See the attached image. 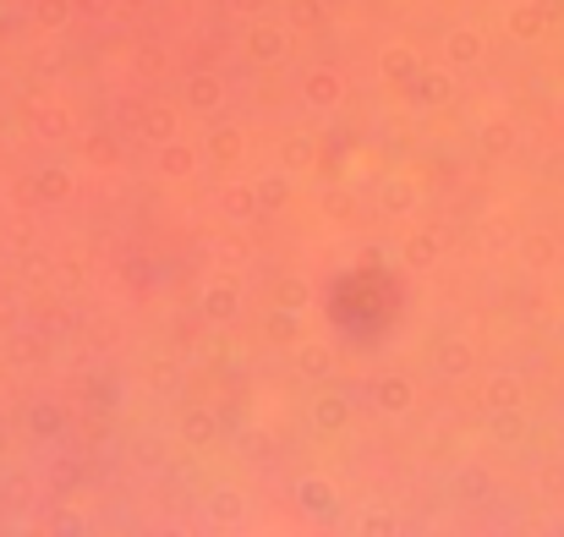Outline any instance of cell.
I'll list each match as a JSON object with an SVG mask.
<instances>
[{
  "mask_svg": "<svg viewBox=\"0 0 564 537\" xmlns=\"http://www.w3.org/2000/svg\"><path fill=\"white\" fill-rule=\"evenodd\" d=\"M296 50V28L285 17H252L247 33H241V55L252 66H285Z\"/></svg>",
  "mask_w": 564,
  "mask_h": 537,
  "instance_id": "obj_1",
  "label": "cell"
},
{
  "mask_svg": "<svg viewBox=\"0 0 564 537\" xmlns=\"http://www.w3.org/2000/svg\"><path fill=\"white\" fill-rule=\"evenodd\" d=\"M291 500H296V511L307 516V522H340V488L324 477V472H302L296 483H291Z\"/></svg>",
  "mask_w": 564,
  "mask_h": 537,
  "instance_id": "obj_2",
  "label": "cell"
},
{
  "mask_svg": "<svg viewBox=\"0 0 564 537\" xmlns=\"http://www.w3.org/2000/svg\"><path fill=\"white\" fill-rule=\"evenodd\" d=\"M241 308H247V297H241V280H236V275H214V280L203 286V297H197V313H203L208 324H236Z\"/></svg>",
  "mask_w": 564,
  "mask_h": 537,
  "instance_id": "obj_3",
  "label": "cell"
},
{
  "mask_svg": "<svg viewBox=\"0 0 564 537\" xmlns=\"http://www.w3.org/2000/svg\"><path fill=\"white\" fill-rule=\"evenodd\" d=\"M225 99H230V88H225L219 72H187V83H182V110H187V116L214 121V116L225 110Z\"/></svg>",
  "mask_w": 564,
  "mask_h": 537,
  "instance_id": "obj_4",
  "label": "cell"
},
{
  "mask_svg": "<svg viewBox=\"0 0 564 537\" xmlns=\"http://www.w3.org/2000/svg\"><path fill=\"white\" fill-rule=\"evenodd\" d=\"M203 165H208V154H203V143H192V138H171V143L154 149V171H160V181H192Z\"/></svg>",
  "mask_w": 564,
  "mask_h": 537,
  "instance_id": "obj_5",
  "label": "cell"
},
{
  "mask_svg": "<svg viewBox=\"0 0 564 537\" xmlns=\"http://www.w3.org/2000/svg\"><path fill=\"white\" fill-rule=\"evenodd\" d=\"M368 400H373V411H383V417H405V411L416 406V378L400 373V367H389V373H378L373 378Z\"/></svg>",
  "mask_w": 564,
  "mask_h": 537,
  "instance_id": "obj_6",
  "label": "cell"
},
{
  "mask_svg": "<svg viewBox=\"0 0 564 537\" xmlns=\"http://www.w3.org/2000/svg\"><path fill=\"white\" fill-rule=\"evenodd\" d=\"M28 132L39 143H66L77 132V121H72V110L61 99H28Z\"/></svg>",
  "mask_w": 564,
  "mask_h": 537,
  "instance_id": "obj_7",
  "label": "cell"
},
{
  "mask_svg": "<svg viewBox=\"0 0 564 537\" xmlns=\"http://www.w3.org/2000/svg\"><path fill=\"white\" fill-rule=\"evenodd\" d=\"M176 433H182V444H187L192 455H203V450H214V444H219L225 422H219V411H214V406H182Z\"/></svg>",
  "mask_w": 564,
  "mask_h": 537,
  "instance_id": "obj_8",
  "label": "cell"
},
{
  "mask_svg": "<svg viewBox=\"0 0 564 537\" xmlns=\"http://www.w3.org/2000/svg\"><path fill=\"white\" fill-rule=\"evenodd\" d=\"M302 105H307V110H340V105H346V77H340V66H313V72H302Z\"/></svg>",
  "mask_w": 564,
  "mask_h": 537,
  "instance_id": "obj_9",
  "label": "cell"
},
{
  "mask_svg": "<svg viewBox=\"0 0 564 537\" xmlns=\"http://www.w3.org/2000/svg\"><path fill=\"white\" fill-rule=\"evenodd\" d=\"M400 258H405V269H411V275L438 269V264H444V230H438V225H416V230H405Z\"/></svg>",
  "mask_w": 564,
  "mask_h": 537,
  "instance_id": "obj_10",
  "label": "cell"
},
{
  "mask_svg": "<svg viewBox=\"0 0 564 537\" xmlns=\"http://www.w3.org/2000/svg\"><path fill=\"white\" fill-rule=\"evenodd\" d=\"M291 362H296V373H302V378L324 384V378H335V367H340V352H335V341L302 335V341L291 346Z\"/></svg>",
  "mask_w": 564,
  "mask_h": 537,
  "instance_id": "obj_11",
  "label": "cell"
},
{
  "mask_svg": "<svg viewBox=\"0 0 564 537\" xmlns=\"http://www.w3.org/2000/svg\"><path fill=\"white\" fill-rule=\"evenodd\" d=\"M22 428H28L33 444H61V439H66V406H55L50 395H39V400H28Z\"/></svg>",
  "mask_w": 564,
  "mask_h": 537,
  "instance_id": "obj_12",
  "label": "cell"
},
{
  "mask_svg": "<svg viewBox=\"0 0 564 537\" xmlns=\"http://www.w3.org/2000/svg\"><path fill=\"white\" fill-rule=\"evenodd\" d=\"M482 55H488V39H482L471 22H455V28L444 33V66H449V72H471Z\"/></svg>",
  "mask_w": 564,
  "mask_h": 537,
  "instance_id": "obj_13",
  "label": "cell"
},
{
  "mask_svg": "<svg viewBox=\"0 0 564 537\" xmlns=\"http://www.w3.org/2000/svg\"><path fill=\"white\" fill-rule=\"evenodd\" d=\"M203 154H208V165L230 171V165H241V154H247V132H241L236 121H219V116H214V127H208V138H203Z\"/></svg>",
  "mask_w": 564,
  "mask_h": 537,
  "instance_id": "obj_14",
  "label": "cell"
},
{
  "mask_svg": "<svg viewBox=\"0 0 564 537\" xmlns=\"http://www.w3.org/2000/svg\"><path fill=\"white\" fill-rule=\"evenodd\" d=\"M182 105H171V99H154V105H143V121H138V138L143 143H171V138H182Z\"/></svg>",
  "mask_w": 564,
  "mask_h": 537,
  "instance_id": "obj_15",
  "label": "cell"
},
{
  "mask_svg": "<svg viewBox=\"0 0 564 537\" xmlns=\"http://www.w3.org/2000/svg\"><path fill=\"white\" fill-rule=\"evenodd\" d=\"M307 417H313V428H318V433H346V428H351V417H357V406H351V395L324 389V395H313Z\"/></svg>",
  "mask_w": 564,
  "mask_h": 537,
  "instance_id": "obj_16",
  "label": "cell"
},
{
  "mask_svg": "<svg viewBox=\"0 0 564 537\" xmlns=\"http://www.w3.org/2000/svg\"><path fill=\"white\" fill-rule=\"evenodd\" d=\"M219 214H225V225H252V219H263L258 186H252V181H225V186H219Z\"/></svg>",
  "mask_w": 564,
  "mask_h": 537,
  "instance_id": "obj_17",
  "label": "cell"
},
{
  "mask_svg": "<svg viewBox=\"0 0 564 537\" xmlns=\"http://www.w3.org/2000/svg\"><path fill=\"white\" fill-rule=\"evenodd\" d=\"M416 72H422V55H416L411 44H400V39H394V44H383V50H378V77H383L389 88H405Z\"/></svg>",
  "mask_w": 564,
  "mask_h": 537,
  "instance_id": "obj_18",
  "label": "cell"
},
{
  "mask_svg": "<svg viewBox=\"0 0 564 537\" xmlns=\"http://www.w3.org/2000/svg\"><path fill=\"white\" fill-rule=\"evenodd\" d=\"M400 94H405V105H416V110H433V105H444V99H449V66H433V72L422 66V72H416V77H411Z\"/></svg>",
  "mask_w": 564,
  "mask_h": 537,
  "instance_id": "obj_19",
  "label": "cell"
},
{
  "mask_svg": "<svg viewBox=\"0 0 564 537\" xmlns=\"http://www.w3.org/2000/svg\"><path fill=\"white\" fill-rule=\"evenodd\" d=\"M318 160H324V149H318V138H313V132H285V138H280V165H285L291 176L318 171Z\"/></svg>",
  "mask_w": 564,
  "mask_h": 537,
  "instance_id": "obj_20",
  "label": "cell"
},
{
  "mask_svg": "<svg viewBox=\"0 0 564 537\" xmlns=\"http://www.w3.org/2000/svg\"><path fill=\"white\" fill-rule=\"evenodd\" d=\"M471 367H477L471 341H460V335H444V341L433 346V373H438V378H466Z\"/></svg>",
  "mask_w": 564,
  "mask_h": 537,
  "instance_id": "obj_21",
  "label": "cell"
},
{
  "mask_svg": "<svg viewBox=\"0 0 564 537\" xmlns=\"http://www.w3.org/2000/svg\"><path fill=\"white\" fill-rule=\"evenodd\" d=\"M77 192V171L72 165H39L33 171V197L39 203H72Z\"/></svg>",
  "mask_w": 564,
  "mask_h": 537,
  "instance_id": "obj_22",
  "label": "cell"
},
{
  "mask_svg": "<svg viewBox=\"0 0 564 537\" xmlns=\"http://www.w3.org/2000/svg\"><path fill=\"white\" fill-rule=\"evenodd\" d=\"M416 203H422V186H416V181L394 176V181H383V186H378V208H383L389 219H405V214H416Z\"/></svg>",
  "mask_w": 564,
  "mask_h": 537,
  "instance_id": "obj_23",
  "label": "cell"
},
{
  "mask_svg": "<svg viewBox=\"0 0 564 537\" xmlns=\"http://www.w3.org/2000/svg\"><path fill=\"white\" fill-rule=\"evenodd\" d=\"M269 308H291V313H307V308H313V280H307V275H274Z\"/></svg>",
  "mask_w": 564,
  "mask_h": 537,
  "instance_id": "obj_24",
  "label": "cell"
},
{
  "mask_svg": "<svg viewBox=\"0 0 564 537\" xmlns=\"http://www.w3.org/2000/svg\"><path fill=\"white\" fill-rule=\"evenodd\" d=\"M252 186H258V208H263V219H269V214H280V208L291 203V192H296V176H291V171L280 165V171L258 176Z\"/></svg>",
  "mask_w": 564,
  "mask_h": 537,
  "instance_id": "obj_25",
  "label": "cell"
},
{
  "mask_svg": "<svg viewBox=\"0 0 564 537\" xmlns=\"http://www.w3.org/2000/svg\"><path fill=\"white\" fill-rule=\"evenodd\" d=\"M449 494H455V500H466V505L488 500V494H494L488 466H471V461H466V466H455V472H449Z\"/></svg>",
  "mask_w": 564,
  "mask_h": 537,
  "instance_id": "obj_26",
  "label": "cell"
},
{
  "mask_svg": "<svg viewBox=\"0 0 564 537\" xmlns=\"http://www.w3.org/2000/svg\"><path fill=\"white\" fill-rule=\"evenodd\" d=\"M241 522H247V500L236 488H214L208 494V527L225 533V527H241Z\"/></svg>",
  "mask_w": 564,
  "mask_h": 537,
  "instance_id": "obj_27",
  "label": "cell"
},
{
  "mask_svg": "<svg viewBox=\"0 0 564 537\" xmlns=\"http://www.w3.org/2000/svg\"><path fill=\"white\" fill-rule=\"evenodd\" d=\"M28 11H33V28H44V33H61V28H72L83 17L77 0H33Z\"/></svg>",
  "mask_w": 564,
  "mask_h": 537,
  "instance_id": "obj_28",
  "label": "cell"
},
{
  "mask_svg": "<svg viewBox=\"0 0 564 537\" xmlns=\"http://www.w3.org/2000/svg\"><path fill=\"white\" fill-rule=\"evenodd\" d=\"M357 208H362V203H357L351 186H324V197H318V214H324L329 225H351Z\"/></svg>",
  "mask_w": 564,
  "mask_h": 537,
  "instance_id": "obj_29",
  "label": "cell"
},
{
  "mask_svg": "<svg viewBox=\"0 0 564 537\" xmlns=\"http://www.w3.org/2000/svg\"><path fill=\"white\" fill-rule=\"evenodd\" d=\"M521 400H527V389H521L516 373H494V378L482 384V406H488V411H505V406H521Z\"/></svg>",
  "mask_w": 564,
  "mask_h": 537,
  "instance_id": "obj_30",
  "label": "cell"
},
{
  "mask_svg": "<svg viewBox=\"0 0 564 537\" xmlns=\"http://www.w3.org/2000/svg\"><path fill=\"white\" fill-rule=\"evenodd\" d=\"M488 433H494V444H521V439H527V422H521V406H505V411H488Z\"/></svg>",
  "mask_w": 564,
  "mask_h": 537,
  "instance_id": "obj_31",
  "label": "cell"
},
{
  "mask_svg": "<svg viewBox=\"0 0 564 537\" xmlns=\"http://www.w3.org/2000/svg\"><path fill=\"white\" fill-rule=\"evenodd\" d=\"M44 483H50V494H72V488L83 483V461H77V455H55Z\"/></svg>",
  "mask_w": 564,
  "mask_h": 537,
  "instance_id": "obj_32",
  "label": "cell"
},
{
  "mask_svg": "<svg viewBox=\"0 0 564 537\" xmlns=\"http://www.w3.org/2000/svg\"><path fill=\"white\" fill-rule=\"evenodd\" d=\"M510 39H521V44H532L538 33H543V11L538 6H510Z\"/></svg>",
  "mask_w": 564,
  "mask_h": 537,
  "instance_id": "obj_33",
  "label": "cell"
},
{
  "mask_svg": "<svg viewBox=\"0 0 564 537\" xmlns=\"http://www.w3.org/2000/svg\"><path fill=\"white\" fill-rule=\"evenodd\" d=\"M214 258H219V264H230V269H241V264L252 258V247H247L241 225H230V236H219V241H214Z\"/></svg>",
  "mask_w": 564,
  "mask_h": 537,
  "instance_id": "obj_34",
  "label": "cell"
},
{
  "mask_svg": "<svg viewBox=\"0 0 564 537\" xmlns=\"http://www.w3.org/2000/svg\"><path fill=\"white\" fill-rule=\"evenodd\" d=\"M285 22H291L296 33L324 28V0H291V6H285Z\"/></svg>",
  "mask_w": 564,
  "mask_h": 537,
  "instance_id": "obj_35",
  "label": "cell"
},
{
  "mask_svg": "<svg viewBox=\"0 0 564 537\" xmlns=\"http://www.w3.org/2000/svg\"><path fill=\"white\" fill-rule=\"evenodd\" d=\"M302 319H307V313H291V308H269V341H291V346H296V341H302V335H296V330H302Z\"/></svg>",
  "mask_w": 564,
  "mask_h": 537,
  "instance_id": "obj_36",
  "label": "cell"
},
{
  "mask_svg": "<svg viewBox=\"0 0 564 537\" xmlns=\"http://www.w3.org/2000/svg\"><path fill=\"white\" fill-rule=\"evenodd\" d=\"M357 527H362V537H394L400 533V516L394 511H362Z\"/></svg>",
  "mask_w": 564,
  "mask_h": 537,
  "instance_id": "obj_37",
  "label": "cell"
},
{
  "mask_svg": "<svg viewBox=\"0 0 564 537\" xmlns=\"http://www.w3.org/2000/svg\"><path fill=\"white\" fill-rule=\"evenodd\" d=\"M83 154H88V165H105V171L121 160V154H116V138H105V132H94V138L83 143Z\"/></svg>",
  "mask_w": 564,
  "mask_h": 537,
  "instance_id": "obj_38",
  "label": "cell"
},
{
  "mask_svg": "<svg viewBox=\"0 0 564 537\" xmlns=\"http://www.w3.org/2000/svg\"><path fill=\"white\" fill-rule=\"evenodd\" d=\"M6 357L17 362V367H33V357H39V341H33V335H11V341H6Z\"/></svg>",
  "mask_w": 564,
  "mask_h": 537,
  "instance_id": "obj_39",
  "label": "cell"
},
{
  "mask_svg": "<svg viewBox=\"0 0 564 537\" xmlns=\"http://www.w3.org/2000/svg\"><path fill=\"white\" fill-rule=\"evenodd\" d=\"M225 11L252 22V17H269V11H274V0H225Z\"/></svg>",
  "mask_w": 564,
  "mask_h": 537,
  "instance_id": "obj_40",
  "label": "cell"
},
{
  "mask_svg": "<svg viewBox=\"0 0 564 537\" xmlns=\"http://www.w3.org/2000/svg\"><path fill=\"white\" fill-rule=\"evenodd\" d=\"M83 527H88V522H83L77 511H55V516H50V533H61V537H77Z\"/></svg>",
  "mask_w": 564,
  "mask_h": 537,
  "instance_id": "obj_41",
  "label": "cell"
},
{
  "mask_svg": "<svg viewBox=\"0 0 564 537\" xmlns=\"http://www.w3.org/2000/svg\"><path fill=\"white\" fill-rule=\"evenodd\" d=\"M482 149H494V154H505V149H510V127H505V121H499V127L488 121V127H482Z\"/></svg>",
  "mask_w": 564,
  "mask_h": 537,
  "instance_id": "obj_42",
  "label": "cell"
},
{
  "mask_svg": "<svg viewBox=\"0 0 564 537\" xmlns=\"http://www.w3.org/2000/svg\"><path fill=\"white\" fill-rule=\"evenodd\" d=\"M549 258H554V241H549V236H532V241H527V264H538V269H543Z\"/></svg>",
  "mask_w": 564,
  "mask_h": 537,
  "instance_id": "obj_43",
  "label": "cell"
},
{
  "mask_svg": "<svg viewBox=\"0 0 564 537\" xmlns=\"http://www.w3.org/2000/svg\"><path fill=\"white\" fill-rule=\"evenodd\" d=\"M22 275H28V280H44V275H50V258H44V253H28V247H22Z\"/></svg>",
  "mask_w": 564,
  "mask_h": 537,
  "instance_id": "obj_44",
  "label": "cell"
},
{
  "mask_svg": "<svg viewBox=\"0 0 564 537\" xmlns=\"http://www.w3.org/2000/svg\"><path fill=\"white\" fill-rule=\"evenodd\" d=\"M77 11H83V17H110L116 0H77Z\"/></svg>",
  "mask_w": 564,
  "mask_h": 537,
  "instance_id": "obj_45",
  "label": "cell"
},
{
  "mask_svg": "<svg viewBox=\"0 0 564 537\" xmlns=\"http://www.w3.org/2000/svg\"><path fill=\"white\" fill-rule=\"evenodd\" d=\"M538 483H543V488H549V494H560V488H564V466H549V472H543V477H538Z\"/></svg>",
  "mask_w": 564,
  "mask_h": 537,
  "instance_id": "obj_46",
  "label": "cell"
},
{
  "mask_svg": "<svg viewBox=\"0 0 564 537\" xmlns=\"http://www.w3.org/2000/svg\"><path fill=\"white\" fill-rule=\"evenodd\" d=\"M149 0H116V17H143Z\"/></svg>",
  "mask_w": 564,
  "mask_h": 537,
  "instance_id": "obj_47",
  "label": "cell"
},
{
  "mask_svg": "<svg viewBox=\"0 0 564 537\" xmlns=\"http://www.w3.org/2000/svg\"><path fill=\"white\" fill-rule=\"evenodd\" d=\"M6 455H11V417L0 411V461H6Z\"/></svg>",
  "mask_w": 564,
  "mask_h": 537,
  "instance_id": "obj_48",
  "label": "cell"
},
{
  "mask_svg": "<svg viewBox=\"0 0 564 537\" xmlns=\"http://www.w3.org/2000/svg\"><path fill=\"white\" fill-rule=\"evenodd\" d=\"M0 230H11V208L6 203H0Z\"/></svg>",
  "mask_w": 564,
  "mask_h": 537,
  "instance_id": "obj_49",
  "label": "cell"
}]
</instances>
